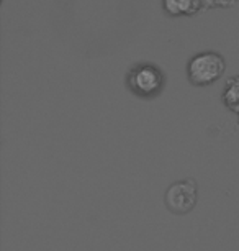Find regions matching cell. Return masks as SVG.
Returning <instances> with one entry per match:
<instances>
[{
  "label": "cell",
  "instance_id": "cell-1",
  "mask_svg": "<svg viewBox=\"0 0 239 251\" xmlns=\"http://www.w3.org/2000/svg\"><path fill=\"white\" fill-rule=\"evenodd\" d=\"M126 87L133 96L152 100L161 96L166 87V74L152 63H138L126 74Z\"/></svg>",
  "mask_w": 239,
  "mask_h": 251
},
{
  "label": "cell",
  "instance_id": "cell-7",
  "mask_svg": "<svg viewBox=\"0 0 239 251\" xmlns=\"http://www.w3.org/2000/svg\"><path fill=\"white\" fill-rule=\"evenodd\" d=\"M238 126H239V113H238Z\"/></svg>",
  "mask_w": 239,
  "mask_h": 251
},
{
  "label": "cell",
  "instance_id": "cell-2",
  "mask_svg": "<svg viewBox=\"0 0 239 251\" xmlns=\"http://www.w3.org/2000/svg\"><path fill=\"white\" fill-rule=\"evenodd\" d=\"M226 71V59L217 51H201L187 63V79L194 87H208L218 82Z\"/></svg>",
  "mask_w": 239,
  "mask_h": 251
},
{
  "label": "cell",
  "instance_id": "cell-6",
  "mask_svg": "<svg viewBox=\"0 0 239 251\" xmlns=\"http://www.w3.org/2000/svg\"><path fill=\"white\" fill-rule=\"evenodd\" d=\"M236 0H200L201 12L215 10V8H229L234 5Z\"/></svg>",
  "mask_w": 239,
  "mask_h": 251
},
{
  "label": "cell",
  "instance_id": "cell-4",
  "mask_svg": "<svg viewBox=\"0 0 239 251\" xmlns=\"http://www.w3.org/2000/svg\"><path fill=\"white\" fill-rule=\"evenodd\" d=\"M162 8L169 17H192L201 12L200 0H162Z\"/></svg>",
  "mask_w": 239,
  "mask_h": 251
},
{
  "label": "cell",
  "instance_id": "cell-3",
  "mask_svg": "<svg viewBox=\"0 0 239 251\" xmlns=\"http://www.w3.org/2000/svg\"><path fill=\"white\" fill-rule=\"evenodd\" d=\"M198 203V184L187 177L172 182L164 192V205L174 215H187Z\"/></svg>",
  "mask_w": 239,
  "mask_h": 251
},
{
  "label": "cell",
  "instance_id": "cell-5",
  "mask_svg": "<svg viewBox=\"0 0 239 251\" xmlns=\"http://www.w3.org/2000/svg\"><path fill=\"white\" fill-rule=\"evenodd\" d=\"M221 100L229 112L238 115L239 113V74L231 75V77L226 80L223 94H221Z\"/></svg>",
  "mask_w": 239,
  "mask_h": 251
}]
</instances>
